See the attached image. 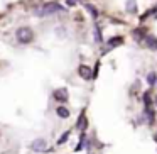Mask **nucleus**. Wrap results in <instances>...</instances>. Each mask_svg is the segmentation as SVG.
<instances>
[{
    "label": "nucleus",
    "instance_id": "nucleus-1",
    "mask_svg": "<svg viewBox=\"0 0 157 154\" xmlns=\"http://www.w3.org/2000/svg\"><path fill=\"white\" fill-rule=\"evenodd\" d=\"M59 10H63V7L58 2H49V4H44V5H41V7H37L34 10V14L39 15V17H44V15L56 14V12H59Z\"/></svg>",
    "mask_w": 157,
    "mask_h": 154
},
{
    "label": "nucleus",
    "instance_id": "nucleus-2",
    "mask_svg": "<svg viewBox=\"0 0 157 154\" xmlns=\"http://www.w3.org/2000/svg\"><path fill=\"white\" fill-rule=\"evenodd\" d=\"M15 38L21 44H27L34 39V32H32L31 27H19L17 32H15Z\"/></svg>",
    "mask_w": 157,
    "mask_h": 154
},
{
    "label": "nucleus",
    "instance_id": "nucleus-3",
    "mask_svg": "<svg viewBox=\"0 0 157 154\" xmlns=\"http://www.w3.org/2000/svg\"><path fill=\"white\" fill-rule=\"evenodd\" d=\"M31 149L36 151V152H44V151L48 149V142H46L44 139H36L34 142L31 144Z\"/></svg>",
    "mask_w": 157,
    "mask_h": 154
},
{
    "label": "nucleus",
    "instance_id": "nucleus-4",
    "mask_svg": "<svg viewBox=\"0 0 157 154\" xmlns=\"http://www.w3.org/2000/svg\"><path fill=\"white\" fill-rule=\"evenodd\" d=\"M54 98H56V102H61V103L68 102V100H69L68 90H66V88H58V90L54 92Z\"/></svg>",
    "mask_w": 157,
    "mask_h": 154
},
{
    "label": "nucleus",
    "instance_id": "nucleus-5",
    "mask_svg": "<svg viewBox=\"0 0 157 154\" xmlns=\"http://www.w3.org/2000/svg\"><path fill=\"white\" fill-rule=\"evenodd\" d=\"M78 73H79V76H81V78H85V80H91V78H93L91 69H90V66H86V65H81V66H79Z\"/></svg>",
    "mask_w": 157,
    "mask_h": 154
},
{
    "label": "nucleus",
    "instance_id": "nucleus-6",
    "mask_svg": "<svg viewBox=\"0 0 157 154\" xmlns=\"http://www.w3.org/2000/svg\"><path fill=\"white\" fill-rule=\"evenodd\" d=\"M56 113H58V117H61V119H68L69 117V110L66 109V107H58V109H56Z\"/></svg>",
    "mask_w": 157,
    "mask_h": 154
},
{
    "label": "nucleus",
    "instance_id": "nucleus-7",
    "mask_svg": "<svg viewBox=\"0 0 157 154\" xmlns=\"http://www.w3.org/2000/svg\"><path fill=\"white\" fill-rule=\"evenodd\" d=\"M125 7H127V10H128L130 14H135V12H137V2H135V0H127Z\"/></svg>",
    "mask_w": 157,
    "mask_h": 154
},
{
    "label": "nucleus",
    "instance_id": "nucleus-8",
    "mask_svg": "<svg viewBox=\"0 0 157 154\" xmlns=\"http://www.w3.org/2000/svg\"><path fill=\"white\" fill-rule=\"evenodd\" d=\"M123 42V39L120 38V36H117V38H113V39H110L108 41V46L110 48H117V46H120Z\"/></svg>",
    "mask_w": 157,
    "mask_h": 154
},
{
    "label": "nucleus",
    "instance_id": "nucleus-9",
    "mask_svg": "<svg viewBox=\"0 0 157 154\" xmlns=\"http://www.w3.org/2000/svg\"><path fill=\"white\" fill-rule=\"evenodd\" d=\"M147 83H149L150 86H154V85H155V83H157V75H155V73H154V71L147 75Z\"/></svg>",
    "mask_w": 157,
    "mask_h": 154
},
{
    "label": "nucleus",
    "instance_id": "nucleus-10",
    "mask_svg": "<svg viewBox=\"0 0 157 154\" xmlns=\"http://www.w3.org/2000/svg\"><path fill=\"white\" fill-rule=\"evenodd\" d=\"M145 115H147V120L152 124L154 122V110H150V107H145Z\"/></svg>",
    "mask_w": 157,
    "mask_h": 154
},
{
    "label": "nucleus",
    "instance_id": "nucleus-11",
    "mask_svg": "<svg viewBox=\"0 0 157 154\" xmlns=\"http://www.w3.org/2000/svg\"><path fill=\"white\" fill-rule=\"evenodd\" d=\"M147 44H149V48H157V41L154 38H149L147 39Z\"/></svg>",
    "mask_w": 157,
    "mask_h": 154
},
{
    "label": "nucleus",
    "instance_id": "nucleus-12",
    "mask_svg": "<svg viewBox=\"0 0 157 154\" xmlns=\"http://www.w3.org/2000/svg\"><path fill=\"white\" fill-rule=\"evenodd\" d=\"M86 9L90 10V14H91L93 17H96V15H98V12L95 10V7H93V5H86Z\"/></svg>",
    "mask_w": 157,
    "mask_h": 154
},
{
    "label": "nucleus",
    "instance_id": "nucleus-13",
    "mask_svg": "<svg viewBox=\"0 0 157 154\" xmlns=\"http://www.w3.org/2000/svg\"><path fill=\"white\" fill-rule=\"evenodd\" d=\"M68 137H69V132L63 134V137H61V139L58 140V144H64V142H66V139H68Z\"/></svg>",
    "mask_w": 157,
    "mask_h": 154
},
{
    "label": "nucleus",
    "instance_id": "nucleus-14",
    "mask_svg": "<svg viewBox=\"0 0 157 154\" xmlns=\"http://www.w3.org/2000/svg\"><path fill=\"white\" fill-rule=\"evenodd\" d=\"M66 2H68V5H71V7H73V5H76V0H66Z\"/></svg>",
    "mask_w": 157,
    "mask_h": 154
},
{
    "label": "nucleus",
    "instance_id": "nucleus-15",
    "mask_svg": "<svg viewBox=\"0 0 157 154\" xmlns=\"http://www.w3.org/2000/svg\"><path fill=\"white\" fill-rule=\"evenodd\" d=\"M155 102H157V100H155Z\"/></svg>",
    "mask_w": 157,
    "mask_h": 154
}]
</instances>
